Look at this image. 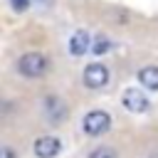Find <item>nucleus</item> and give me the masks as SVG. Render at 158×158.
Returning <instances> with one entry per match:
<instances>
[{"mask_svg":"<svg viewBox=\"0 0 158 158\" xmlns=\"http://www.w3.org/2000/svg\"><path fill=\"white\" fill-rule=\"evenodd\" d=\"M0 158H17V153H15L10 146H2V151H0Z\"/></svg>","mask_w":158,"mask_h":158,"instance_id":"f8f14e48","label":"nucleus"},{"mask_svg":"<svg viewBox=\"0 0 158 158\" xmlns=\"http://www.w3.org/2000/svg\"><path fill=\"white\" fill-rule=\"evenodd\" d=\"M121 104L131 111V114H146L148 109H151V101H148V96L143 94V91H138L136 86H131V89H126L123 91V96H121Z\"/></svg>","mask_w":158,"mask_h":158,"instance_id":"39448f33","label":"nucleus"},{"mask_svg":"<svg viewBox=\"0 0 158 158\" xmlns=\"http://www.w3.org/2000/svg\"><path fill=\"white\" fill-rule=\"evenodd\" d=\"M42 111H44V116H47V121L49 123H64L67 121V116H69V106L62 101V96H57V94H47L44 99H42Z\"/></svg>","mask_w":158,"mask_h":158,"instance_id":"7ed1b4c3","label":"nucleus"},{"mask_svg":"<svg viewBox=\"0 0 158 158\" xmlns=\"http://www.w3.org/2000/svg\"><path fill=\"white\" fill-rule=\"evenodd\" d=\"M89 49H91V37H89V32H86V30L72 32V37H69V54H72V57H84Z\"/></svg>","mask_w":158,"mask_h":158,"instance_id":"0eeeda50","label":"nucleus"},{"mask_svg":"<svg viewBox=\"0 0 158 158\" xmlns=\"http://www.w3.org/2000/svg\"><path fill=\"white\" fill-rule=\"evenodd\" d=\"M81 81L86 89H104L109 84V69L106 64L101 62H91L84 67V74H81Z\"/></svg>","mask_w":158,"mask_h":158,"instance_id":"20e7f679","label":"nucleus"},{"mask_svg":"<svg viewBox=\"0 0 158 158\" xmlns=\"http://www.w3.org/2000/svg\"><path fill=\"white\" fill-rule=\"evenodd\" d=\"M111 47H114V44H111V40H109V37H96V40L91 42V52H94L96 57L106 54V52H109Z\"/></svg>","mask_w":158,"mask_h":158,"instance_id":"1a4fd4ad","label":"nucleus"},{"mask_svg":"<svg viewBox=\"0 0 158 158\" xmlns=\"http://www.w3.org/2000/svg\"><path fill=\"white\" fill-rule=\"evenodd\" d=\"M32 151L37 158H54L62 151V141L57 136H40V138H35Z\"/></svg>","mask_w":158,"mask_h":158,"instance_id":"423d86ee","label":"nucleus"},{"mask_svg":"<svg viewBox=\"0 0 158 158\" xmlns=\"http://www.w3.org/2000/svg\"><path fill=\"white\" fill-rule=\"evenodd\" d=\"M81 128H84L86 136L99 138V136H104V133L111 128V116H109L106 111H101V109H94V111H89V114L81 118Z\"/></svg>","mask_w":158,"mask_h":158,"instance_id":"f03ea898","label":"nucleus"},{"mask_svg":"<svg viewBox=\"0 0 158 158\" xmlns=\"http://www.w3.org/2000/svg\"><path fill=\"white\" fill-rule=\"evenodd\" d=\"M17 69H20L22 77L37 79V77H42L47 72V57L40 54V52H27V54H22L17 59Z\"/></svg>","mask_w":158,"mask_h":158,"instance_id":"f257e3e1","label":"nucleus"},{"mask_svg":"<svg viewBox=\"0 0 158 158\" xmlns=\"http://www.w3.org/2000/svg\"><path fill=\"white\" fill-rule=\"evenodd\" d=\"M89 158H118V153H116V148H111V146H99V148H94V151L89 153Z\"/></svg>","mask_w":158,"mask_h":158,"instance_id":"9d476101","label":"nucleus"},{"mask_svg":"<svg viewBox=\"0 0 158 158\" xmlns=\"http://www.w3.org/2000/svg\"><path fill=\"white\" fill-rule=\"evenodd\" d=\"M138 84L148 91H158V67L148 64V67L138 69Z\"/></svg>","mask_w":158,"mask_h":158,"instance_id":"6e6552de","label":"nucleus"},{"mask_svg":"<svg viewBox=\"0 0 158 158\" xmlns=\"http://www.w3.org/2000/svg\"><path fill=\"white\" fill-rule=\"evenodd\" d=\"M10 5H12L15 12H25L30 7V0H10Z\"/></svg>","mask_w":158,"mask_h":158,"instance_id":"9b49d317","label":"nucleus"}]
</instances>
